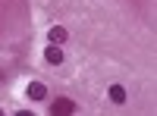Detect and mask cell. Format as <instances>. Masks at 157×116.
I'll list each match as a JSON object with an SVG mask.
<instances>
[{"label":"cell","mask_w":157,"mask_h":116,"mask_svg":"<svg viewBox=\"0 0 157 116\" xmlns=\"http://www.w3.org/2000/svg\"><path fill=\"white\" fill-rule=\"evenodd\" d=\"M25 94H29V100H47V88H44L41 82H29Z\"/></svg>","instance_id":"obj_1"},{"label":"cell","mask_w":157,"mask_h":116,"mask_svg":"<svg viewBox=\"0 0 157 116\" xmlns=\"http://www.w3.org/2000/svg\"><path fill=\"white\" fill-rule=\"evenodd\" d=\"M50 113H75V104H72L69 97H60V100L50 104Z\"/></svg>","instance_id":"obj_2"},{"label":"cell","mask_w":157,"mask_h":116,"mask_svg":"<svg viewBox=\"0 0 157 116\" xmlns=\"http://www.w3.org/2000/svg\"><path fill=\"white\" fill-rule=\"evenodd\" d=\"M44 60L50 63V66H60V63H63V50H60L57 44H50V47L44 50Z\"/></svg>","instance_id":"obj_3"},{"label":"cell","mask_w":157,"mask_h":116,"mask_svg":"<svg viewBox=\"0 0 157 116\" xmlns=\"http://www.w3.org/2000/svg\"><path fill=\"white\" fill-rule=\"evenodd\" d=\"M107 97L113 100V104H126V88H123V85H110Z\"/></svg>","instance_id":"obj_4"},{"label":"cell","mask_w":157,"mask_h":116,"mask_svg":"<svg viewBox=\"0 0 157 116\" xmlns=\"http://www.w3.org/2000/svg\"><path fill=\"white\" fill-rule=\"evenodd\" d=\"M50 41H54V44H63V41H66V28L54 25V28H50Z\"/></svg>","instance_id":"obj_5"}]
</instances>
